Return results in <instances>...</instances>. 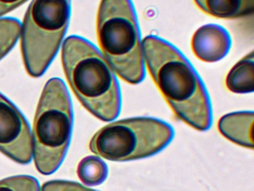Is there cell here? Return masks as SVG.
<instances>
[{"instance_id":"cell-1","label":"cell","mask_w":254,"mask_h":191,"mask_svg":"<svg viewBox=\"0 0 254 191\" xmlns=\"http://www.w3.org/2000/svg\"><path fill=\"white\" fill-rule=\"evenodd\" d=\"M142 47L148 72L175 115L194 129H209L210 99L190 61L173 45L154 35L145 37Z\"/></svg>"},{"instance_id":"cell-2","label":"cell","mask_w":254,"mask_h":191,"mask_svg":"<svg viewBox=\"0 0 254 191\" xmlns=\"http://www.w3.org/2000/svg\"><path fill=\"white\" fill-rule=\"evenodd\" d=\"M62 61L71 89L90 113L105 122L118 117L122 104L120 85L94 45L82 37L70 36L64 42Z\"/></svg>"},{"instance_id":"cell-3","label":"cell","mask_w":254,"mask_h":191,"mask_svg":"<svg viewBox=\"0 0 254 191\" xmlns=\"http://www.w3.org/2000/svg\"><path fill=\"white\" fill-rule=\"evenodd\" d=\"M97 36L102 55L114 73L131 85L145 76L137 18L131 0H102Z\"/></svg>"},{"instance_id":"cell-4","label":"cell","mask_w":254,"mask_h":191,"mask_svg":"<svg viewBox=\"0 0 254 191\" xmlns=\"http://www.w3.org/2000/svg\"><path fill=\"white\" fill-rule=\"evenodd\" d=\"M73 113L64 82L53 78L46 84L32 130V155L41 174H53L62 165L70 143Z\"/></svg>"},{"instance_id":"cell-5","label":"cell","mask_w":254,"mask_h":191,"mask_svg":"<svg viewBox=\"0 0 254 191\" xmlns=\"http://www.w3.org/2000/svg\"><path fill=\"white\" fill-rule=\"evenodd\" d=\"M71 0H33L21 26V51L26 71L34 78L45 73L66 34Z\"/></svg>"},{"instance_id":"cell-6","label":"cell","mask_w":254,"mask_h":191,"mask_svg":"<svg viewBox=\"0 0 254 191\" xmlns=\"http://www.w3.org/2000/svg\"><path fill=\"white\" fill-rule=\"evenodd\" d=\"M174 130L167 122L151 117L115 121L97 131L90 151L112 161H127L152 156L172 141Z\"/></svg>"},{"instance_id":"cell-7","label":"cell","mask_w":254,"mask_h":191,"mask_svg":"<svg viewBox=\"0 0 254 191\" xmlns=\"http://www.w3.org/2000/svg\"><path fill=\"white\" fill-rule=\"evenodd\" d=\"M0 152L20 164H29L33 158L29 122L19 109L1 94Z\"/></svg>"},{"instance_id":"cell-8","label":"cell","mask_w":254,"mask_h":191,"mask_svg":"<svg viewBox=\"0 0 254 191\" xmlns=\"http://www.w3.org/2000/svg\"><path fill=\"white\" fill-rule=\"evenodd\" d=\"M193 53L200 61L216 62L228 54L231 46L230 34L217 24H207L199 28L191 38Z\"/></svg>"},{"instance_id":"cell-9","label":"cell","mask_w":254,"mask_h":191,"mask_svg":"<svg viewBox=\"0 0 254 191\" xmlns=\"http://www.w3.org/2000/svg\"><path fill=\"white\" fill-rule=\"evenodd\" d=\"M253 111L235 112L224 115L218 122V129L226 138L239 146L254 149Z\"/></svg>"},{"instance_id":"cell-10","label":"cell","mask_w":254,"mask_h":191,"mask_svg":"<svg viewBox=\"0 0 254 191\" xmlns=\"http://www.w3.org/2000/svg\"><path fill=\"white\" fill-rule=\"evenodd\" d=\"M206 14L218 19L245 17L254 12V0H194Z\"/></svg>"},{"instance_id":"cell-11","label":"cell","mask_w":254,"mask_h":191,"mask_svg":"<svg viewBox=\"0 0 254 191\" xmlns=\"http://www.w3.org/2000/svg\"><path fill=\"white\" fill-rule=\"evenodd\" d=\"M226 86L236 94L254 92V52H251L233 66L226 79Z\"/></svg>"},{"instance_id":"cell-12","label":"cell","mask_w":254,"mask_h":191,"mask_svg":"<svg viewBox=\"0 0 254 191\" xmlns=\"http://www.w3.org/2000/svg\"><path fill=\"white\" fill-rule=\"evenodd\" d=\"M80 180L88 186H97L106 180L108 167L99 156L90 155L83 158L77 167Z\"/></svg>"},{"instance_id":"cell-13","label":"cell","mask_w":254,"mask_h":191,"mask_svg":"<svg viewBox=\"0 0 254 191\" xmlns=\"http://www.w3.org/2000/svg\"><path fill=\"white\" fill-rule=\"evenodd\" d=\"M21 25L13 18L0 19V60L11 50L17 43Z\"/></svg>"},{"instance_id":"cell-14","label":"cell","mask_w":254,"mask_h":191,"mask_svg":"<svg viewBox=\"0 0 254 191\" xmlns=\"http://www.w3.org/2000/svg\"><path fill=\"white\" fill-rule=\"evenodd\" d=\"M0 191H41V187L33 176L21 175L0 181Z\"/></svg>"},{"instance_id":"cell-15","label":"cell","mask_w":254,"mask_h":191,"mask_svg":"<svg viewBox=\"0 0 254 191\" xmlns=\"http://www.w3.org/2000/svg\"><path fill=\"white\" fill-rule=\"evenodd\" d=\"M41 191H97L87 188L78 182L66 180H53L45 182Z\"/></svg>"},{"instance_id":"cell-16","label":"cell","mask_w":254,"mask_h":191,"mask_svg":"<svg viewBox=\"0 0 254 191\" xmlns=\"http://www.w3.org/2000/svg\"><path fill=\"white\" fill-rule=\"evenodd\" d=\"M27 1L28 0H0V16L20 7Z\"/></svg>"}]
</instances>
